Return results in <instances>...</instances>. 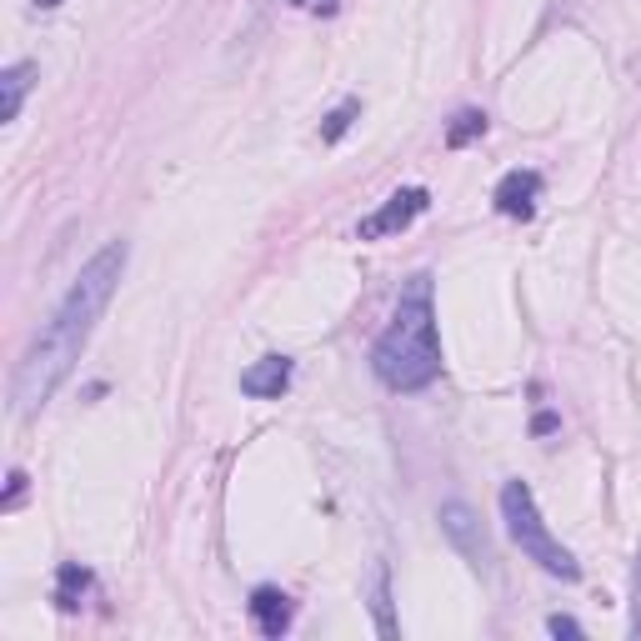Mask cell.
Returning <instances> with one entry per match:
<instances>
[{
  "instance_id": "1",
  "label": "cell",
  "mask_w": 641,
  "mask_h": 641,
  "mask_svg": "<svg viewBox=\"0 0 641 641\" xmlns=\"http://www.w3.org/2000/svg\"><path fill=\"white\" fill-rule=\"evenodd\" d=\"M126 261H131L126 241H105L101 251L81 266V276L71 281L65 301L55 306V316L41 327V337L25 347L21 366H15V376H11V411L15 416H35V411L61 391V381L75 371V361H81L95 321L105 316V306H111V296H116L121 276H126Z\"/></svg>"
},
{
  "instance_id": "2",
  "label": "cell",
  "mask_w": 641,
  "mask_h": 641,
  "mask_svg": "<svg viewBox=\"0 0 641 641\" xmlns=\"http://www.w3.org/2000/svg\"><path fill=\"white\" fill-rule=\"evenodd\" d=\"M371 371L391 391H426L442 376V337H436V311H432V276L416 271L401 291L391 327L371 347Z\"/></svg>"
},
{
  "instance_id": "3",
  "label": "cell",
  "mask_w": 641,
  "mask_h": 641,
  "mask_svg": "<svg viewBox=\"0 0 641 641\" xmlns=\"http://www.w3.org/2000/svg\"><path fill=\"white\" fill-rule=\"evenodd\" d=\"M502 516H506V531H511V541L521 547L526 561H537L541 571H551V577H561V581L581 577L577 557H571V551L547 531V521H541V511H537V496H531V486H526V482H506L502 486Z\"/></svg>"
},
{
  "instance_id": "4",
  "label": "cell",
  "mask_w": 641,
  "mask_h": 641,
  "mask_svg": "<svg viewBox=\"0 0 641 641\" xmlns=\"http://www.w3.org/2000/svg\"><path fill=\"white\" fill-rule=\"evenodd\" d=\"M426 206H432V190H426V186H406V190H396V196H386V206H381V210H371L366 221L356 226V236H361V241L396 236V231H406V226L416 221Z\"/></svg>"
},
{
  "instance_id": "5",
  "label": "cell",
  "mask_w": 641,
  "mask_h": 641,
  "mask_svg": "<svg viewBox=\"0 0 641 641\" xmlns=\"http://www.w3.org/2000/svg\"><path fill=\"white\" fill-rule=\"evenodd\" d=\"M436 521H442L446 541H452V547L462 551L476 571H492V541H486V531H482V521H476L472 506H466V502H446Z\"/></svg>"
},
{
  "instance_id": "6",
  "label": "cell",
  "mask_w": 641,
  "mask_h": 641,
  "mask_svg": "<svg viewBox=\"0 0 641 641\" xmlns=\"http://www.w3.org/2000/svg\"><path fill=\"white\" fill-rule=\"evenodd\" d=\"M492 200L502 216H511V221H531V216H537V200H541V176L537 170H506V176L496 180Z\"/></svg>"
},
{
  "instance_id": "7",
  "label": "cell",
  "mask_w": 641,
  "mask_h": 641,
  "mask_svg": "<svg viewBox=\"0 0 641 641\" xmlns=\"http://www.w3.org/2000/svg\"><path fill=\"white\" fill-rule=\"evenodd\" d=\"M286 386H291V356H261L241 371V391L256 401H281Z\"/></svg>"
},
{
  "instance_id": "8",
  "label": "cell",
  "mask_w": 641,
  "mask_h": 641,
  "mask_svg": "<svg viewBox=\"0 0 641 641\" xmlns=\"http://www.w3.org/2000/svg\"><path fill=\"white\" fill-rule=\"evenodd\" d=\"M291 617H296V607L281 587H256L251 591V621L261 627V637L281 641L286 631H291Z\"/></svg>"
},
{
  "instance_id": "9",
  "label": "cell",
  "mask_w": 641,
  "mask_h": 641,
  "mask_svg": "<svg viewBox=\"0 0 641 641\" xmlns=\"http://www.w3.org/2000/svg\"><path fill=\"white\" fill-rule=\"evenodd\" d=\"M35 75H41V71H35V61H15V65H6V71H0V121H6V126L21 116L25 91H31Z\"/></svg>"
},
{
  "instance_id": "10",
  "label": "cell",
  "mask_w": 641,
  "mask_h": 641,
  "mask_svg": "<svg viewBox=\"0 0 641 641\" xmlns=\"http://www.w3.org/2000/svg\"><path fill=\"white\" fill-rule=\"evenodd\" d=\"M371 617H376L381 637H401V621H396V611H391V567L386 561H376V571H371Z\"/></svg>"
},
{
  "instance_id": "11",
  "label": "cell",
  "mask_w": 641,
  "mask_h": 641,
  "mask_svg": "<svg viewBox=\"0 0 641 641\" xmlns=\"http://www.w3.org/2000/svg\"><path fill=\"white\" fill-rule=\"evenodd\" d=\"M85 591H91V571H85L81 561H65V567L55 571V591H51L55 607H61V611H75Z\"/></svg>"
},
{
  "instance_id": "12",
  "label": "cell",
  "mask_w": 641,
  "mask_h": 641,
  "mask_svg": "<svg viewBox=\"0 0 641 641\" xmlns=\"http://www.w3.org/2000/svg\"><path fill=\"white\" fill-rule=\"evenodd\" d=\"M482 136H486V111H462V116L446 126V146L452 151L472 146V141H482Z\"/></svg>"
},
{
  "instance_id": "13",
  "label": "cell",
  "mask_w": 641,
  "mask_h": 641,
  "mask_svg": "<svg viewBox=\"0 0 641 641\" xmlns=\"http://www.w3.org/2000/svg\"><path fill=\"white\" fill-rule=\"evenodd\" d=\"M356 116H361V101H341L337 111L321 121V141H327V146H337V141L351 131V121H356Z\"/></svg>"
},
{
  "instance_id": "14",
  "label": "cell",
  "mask_w": 641,
  "mask_h": 641,
  "mask_svg": "<svg viewBox=\"0 0 641 641\" xmlns=\"http://www.w3.org/2000/svg\"><path fill=\"white\" fill-rule=\"evenodd\" d=\"M631 637H641V547H637V567H631Z\"/></svg>"
},
{
  "instance_id": "15",
  "label": "cell",
  "mask_w": 641,
  "mask_h": 641,
  "mask_svg": "<svg viewBox=\"0 0 641 641\" xmlns=\"http://www.w3.org/2000/svg\"><path fill=\"white\" fill-rule=\"evenodd\" d=\"M21 502H25V472H11V486H6V502H0V506H6V511H15Z\"/></svg>"
},
{
  "instance_id": "16",
  "label": "cell",
  "mask_w": 641,
  "mask_h": 641,
  "mask_svg": "<svg viewBox=\"0 0 641 641\" xmlns=\"http://www.w3.org/2000/svg\"><path fill=\"white\" fill-rule=\"evenodd\" d=\"M547 631H551V637H581V621L561 617V611H557V617H547Z\"/></svg>"
},
{
  "instance_id": "17",
  "label": "cell",
  "mask_w": 641,
  "mask_h": 641,
  "mask_svg": "<svg viewBox=\"0 0 641 641\" xmlns=\"http://www.w3.org/2000/svg\"><path fill=\"white\" fill-rule=\"evenodd\" d=\"M557 426H561V421H557V411H537V416H531V432H537V436H551V432H557Z\"/></svg>"
},
{
  "instance_id": "18",
  "label": "cell",
  "mask_w": 641,
  "mask_h": 641,
  "mask_svg": "<svg viewBox=\"0 0 641 641\" xmlns=\"http://www.w3.org/2000/svg\"><path fill=\"white\" fill-rule=\"evenodd\" d=\"M55 6H61V0H35V11H55Z\"/></svg>"
},
{
  "instance_id": "19",
  "label": "cell",
  "mask_w": 641,
  "mask_h": 641,
  "mask_svg": "<svg viewBox=\"0 0 641 641\" xmlns=\"http://www.w3.org/2000/svg\"><path fill=\"white\" fill-rule=\"evenodd\" d=\"M296 6H306V0H296Z\"/></svg>"
}]
</instances>
